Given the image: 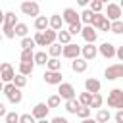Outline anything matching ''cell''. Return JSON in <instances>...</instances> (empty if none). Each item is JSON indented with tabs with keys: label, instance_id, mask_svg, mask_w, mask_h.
I'll return each instance as SVG.
<instances>
[{
	"label": "cell",
	"instance_id": "24",
	"mask_svg": "<svg viewBox=\"0 0 123 123\" xmlns=\"http://www.w3.org/2000/svg\"><path fill=\"white\" fill-rule=\"evenodd\" d=\"M50 56L46 52H35V65H46Z\"/></svg>",
	"mask_w": 123,
	"mask_h": 123
},
{
	"label": "cell",
	"instance_id": "31",
	"mask_svg": "<svg viewBox=\"0 0 123 123\" xmlns=\"http://www.w3.org/2000/svg\"><path fill=\"white\" fill-rule=\"evenodd\" d=\"M102 104H104V98H102V94H100V92H98V94H92L90 110H92V108H98V110H102Z\"/></svg>",
	"mask_w": 123,
	"mask_h": 123
},
{
	"label": "cell",
	"instance_id": "46",
	"mask_svg": "<svg viewBox=\"0 0 123 123\" xmlns=\"http://www.w3.org/2000/svg\"><path fill=\"white\" fill-rule=\"evenodd\" d=\"M115 123H123V110L115 111Z\"/></svg>",
	"mask_w": 123,
	"mask_h": 123
},
{
	"label": "cell",
	"instance_id": "25",
	"mask_svg": "<svg viewBox=\"0 0 123 123\" xmlns=\"http://www.w3.org/2000/svg\"><path fill=\"white\" fill-rule=\"evenodd\" d=\"M46 71H62V62L58 58H50L46 63Z\"/></svg>",
	"mask_w": 123,
	"mask_h": 123
},
{
	"label": "cell",
	"instance_id": "16",
	"mask_svg": "<svg viewBox=\"0 0 123 123\" xmlns=\"http://www.w3.org/2000/svg\"><path fill=\"white\" fill-rule=\"evenodd\" d=\"M35 29H37V33L48 31V29H50V17H46V15L37 17V19H35Z\"/></svg>",
	"mask_w": 123,
	"mask_h": 123
},
{
	"label": "cell",
	"instance_id": "14",
	"mask_svg": "<svg viewBox=\"0 0 123 123\" xmlns=\"http://www.w3.org/2000/svg\"><path fill=\"white\" fill-rule=\"evenodd\" d=\"M100 88H102V83H100L98 79L88 77V79L85 81V90H86V92H90V94H98Z\"/></svg>",
	"mask_w": 123,
	"mask_h": 123
},
{
	"label": "cell",
	"instance_id": "20",
	"mask_svg": "<svg viewBox=\"0 0 123 123\" xmlns=\"http://www.w3.org/2000/svg\"><path fill=\"white\" fill-rule=\"evenodd\" d=\"M48 56H50V58H60V56H63V46H62L60 42L48 46Z\"/></svg>",
	"mask_w": 123,
	"mask_h": 123
},
{
	"label": "cell",
	"instance_id": "28",
	"mask_svg": "<svg viewBox=\"0 0 123 123\" xmlns=\"http://www.w3.org/2000/svg\"><path fill=\"white\" fill-rule=\"evenodd\" d=\"M92 17H94V13L88 8L85 12H81V23H85V25H92Z\"/></svg>",
	"mask_w": 123,
	"mask_h": 123
},
{
	"label": "cell",
	"instance_id": "12",
	"mask_svg": "<svg viewBox=\"0 0 123 123\" xmlns=\"http://www.w3.org/2000/svg\"><path fill=\"white\" fill-rule=\"evenodd\" d=\"M62 17H63V21L67 25H73V23L81 21V13H77V10H73V8H65L63 13H62Z\"/></svg>",
	"mask_w": 123,
	"mask_h": 123
},
{
	"label": "cell",
	"instance_id": "39",
	"mask_svg": "<svg viewBox=\"0 0 123 123\" xmlns=\"http://www.w3.org/2000/svg\"><path fill=\"white\" fill-rule=\"evenodd\" d=\"M15 90H17V86H15L13 83H8V85H4V86H2V92H4V94H6L8 98H10V96H12V94H13Z\"/></svg>",
	"mask_w": 123,
	"mask_h": 123
},
{
	"label": "cell",
	"instance_id": "34",
	"mask_svg": "<svg viewBox=\"0 0 123 123\" xmlns=\"http://www.w3.org/2000/svg\"><path fill=\"white\" fill-rule=\"evenodd\" d=\"M33 69H35V63H19V73L21 75H31L33 73Z\"/></svg>",
	"mask_w": 123,
	"mask_h": 123
},
{
	"label": "cell",
	"instance_id": "44",
	"mask_svg": "<svg viewBox=\"0 0 123 123\" xmlns=\"http://www.w3.org/2000/svg\"><path fill=\"white\" fill-rule=\"evenodd\" d=\"M35 42H37V46H46V42H44V33H35Z\"/></svg>",
	"mask_w": 123,
	"mask_h": 123
},
{
	"label": "cell",
	"instance_id": "50",
	"mask_svg": "<svg viewBox=\"0 0 123 123\" xmlns=\"http://www.w3.org/2000/svg\"><path fill=\"white\" fill-rule=\"evenodd\" d=\"M81 123H98V121H96V119H90V117H88V119H83Z\"/></svg>",
	"mask_w": 123,
	"mask_h": 123
},
{
	"label": "cell",
	"instance_id": "13",
	"mask_svg": "<svg viewBox=\"0 0 123 123\" xmlns=\"http://www.w3.org/2000/svg\"><path fill=\"white\" fill-rule=\"evenodd\" d=\"M81 35H83V38H85V42H86V44H94V42H96V38H98V33H96V29H94L92 25H85Z\"/></svg>",
	"mask_w": 123,
	"mask_h": 123
},
{
	"label": "cell",
	"instance_id": "52",
	"mask_svg": "<svg viewBox=\"0 0 123 123\" xmlns=\"http://www.w3.org/2000/svg\"><path fill=\"white\" fill-rule=\"evenodd\" d=\"M119 6H121V10H123V0H121V2H119Z\"/></svg>",
	"mask_w": 123,
	"mask_h": 123
},
{
	"label": "cell",
	"instance_id": "22",
	"mask_svg": "<svg viewBox=\"0 0 123 123\" xmlns=\"http://www.w3.org/2000/svg\"><path fill=\"white\" fill-rule=\"evenodd\" d=\"M19 60H21V63H35V52L33 50H21Z\"/></svg>",
	"mask_w": 123,
	"mask_h": 123
},
{
	"label": "cell",
	"instance_id": "6",
	"mask_svg": "<svg viewBox=\"0 0 123 123\" xmlns=\"http://www.w3.org/2000/svg\"><path fill=\"white\" fill-rule=\"evenodd\" d=\"M0 77H2L4 85H8V83H13V79H15V71H13L12 63L4 62V63L0 65Z\"/></svg>",
	"mask_w": 123,
	"mask_h": 123
},
{
	"label": "cell",
	"instance_id": "41",
	"mask_svg": "<svg viewBox=\"0 0 123 123\" xmlns=\"http://www.w3.org/2000/svg\"><path fill=\"white\" fill-rule=\"evenodd\" d=\"M77 117L79 119H88L90 117V108L88 106H81V110L77 111Z\"/></svg>",
	"mask_w": 123,
	"mask_h": 123
},
{
	"label": "cell",
	"instance_id": "40",
	"mask_svg": "<svg viewBox=\"0 0 123 123\" xmlns=\"http://www.w3.org/2000/svg\"><path fill=\"white\" fill-rule=\"evenodd\" d=\"M8 100H10L12 104H19V102L23 100V92H21V88H17V90H15V92H13V94L8 98Z\"/></svg>",
	"mask_w": 123,
	"mask_h": 123
},
{
	"label": "cell",
	"instance_id": "35",
	"mask_svg": "<svg viewBox=\"0 0 123 123\" xmlns=\"http://www.w3.org/2000/svg\"><path fill=\"white\" fill-rule=\"evenodd\" d=\"M46 104H48V108H58V106L62 104V98H60V94H52V96H48Z\"/></svg>",
	"mask_w": 123,
	"mask_h": 123
},
{
	"label": "cell",
	"instance_id": "30",
	"mask_svg": "<svg viewBox=\"0 0 123 123\" xmlns=\"http://www.w3.org/2000/svg\"><path fill=\"white\" fill-rule=\"evenodd\" d=\"M79 102H81V106H88V108H90L92 94H90V92H86V90H85V92H81V94H79Z\"/></svg>",
	"mask_w": 123,
	"mask_h": 123
},
{
	"label": "cell",
	"instance_id": "9",
	"mask_svg": "<svg viewBox=\"0 0 123 123\" xmlns=\"http://www.w3.org/2000/svg\"><path fill=\"white\" fill-rule=\"evenodd\" d=\"M98 52H100V56H102V58H106V60H111V58H115V54H117V48H115L111 42H102V44L98 46Z\"/></svg>",
	"mask_w": 123,
	"mask_h": 123
},
{
	"label": "cell",
	"instance_id": "15",
	"mask_svg": "<svg viewBox=\"0 0 123 123\" xmlns=\"http://www.w3.org/2000/svg\"><path fill=\"white\" fill-rule=\"evenodd\" d=\"M81 54H83V58H85L86 62H90V60H94L100 52H98V46H94V44H85Z\"/></svg>",
	"mask_w": 123,
	"mask_h": 123
},
{
	"label": "cell",
	"instance_id": "11",
	"mask_svg": "<svg viewBox=\"0 0 123 123\" xmlns=\"http://www.w3.org/2000/svg\"><path fill=\"white\" fill-rule=\"evenodd\" d=\"M48 111H50V108H48V104H44V102H38V104H35L33 106V117L37 119V121H40V119H46V115H48Z\"/></svg>",
	"mask_w": 123,
	"mask_h": 123
},
{
	"label": "cell",
	"instance_id": "26",
	"mask_svg": "<svg viewBox=\"0 0 123 123\" xmlns=\"http://www.w3.org/2000/svg\"><path fill=\"white\" fill-rule=\"evenodd\" d=\"M110 117H111V115H110V110H104V108L98 110V113H96V121H98V123H108Z\"/></svg>",
	"mask_w": 123,
	"mask_h": 123
},
{
	"label": "cell",
	"instance_id": "32",
	"mask_svg": "<svg viewBox=\"0 0 123 123\" xmlns=\"http://www.w3.org/2000/svg\"><path fill=\"white\" fill-rule=\"evenodd\" d=\"M104 21H106V15H104V13H94V17H92V27H94V29H100Z\"/></svg>",
	"mask_w": 123,
	"mask_h": 123
},
{
	"label": "cell",
	"instance_id": "36",
	"mask_svg": "<svg viewBox=\"0 0 123 123\" xmlns=\"http://www.w3.org/2000/svg\"><path fill=\"white\" fill-rule=\"evenodd\" d=\"M19 119H21L19 113H15V111H8V115L4 117V123H19Z\"/></svg>",
	"mask_w": 123,
	"mask_h": 123
},
{
	"label": "cell",
	"instance_id": "19",
	"mask_svg": "<svg viewBox=\"0 0 123 123\" xmlns=\"http://www.w3.org/2000/svg\"><path fill=\"white\" fill-rule=\"evenodd\" d=\"M58 42H60L62 46H67V44H71V33H69L67 29H62V31L58 33Z\"/></svg>",
	"mask_w": 123,
	"mask_h": 123
},
{
	"label": "cell",
	"instance_id": "27",
	"mask_svg": "<svg viewBox=\"0 0 123 123\" xmlns=\"http://www.w3.org/2000/svg\"><path fill=\"white\" fill-rule=\"evenodd\" d=\"M88 10H90L92 13H102V10H104V2H102V0H92L90 6H88Z\"/></svg>",
	"mask_w": 123,
	"mask_h": 123
},
{
	"label": "cell",
	"instance_id": "21",
	"mask_svg": "<svg viewBox=\"0 0 123 123\" xmlns=\"http://www.w3.org/2000/svg\"><path fill=\"white\" fill-rule=\"evenodd\" d=\"M56 40H58V33H56L54 29H48V31H44V42H46V46H52V44H56Z\"/></svg>",
	"mask_w": 123,
	"mask_h": 123
},
{
	"label": "cell",
	"instance_id": "48",
	"mask_svg": "<svg viewBox=\"0 0 123 123\" xmlns=\"http://www.w3.org/2000/svg\"><path fill=\"white\" fill-rule=\"evenodd\" d=\"M115 58H117V60L123 63V46H119V48H117V54H115Z\"/></svg>",
	"mask_w": 123,
	"mask_h": 123
},
{
	"label": "cell",
	"instance_id": "18",
	"mask_svg": "<svg viewBox=\"0 0 123 123\" xmlns=\"http://www.w3.org/2000/svg\"><path fill=\"white\" fill-rule=\"evenodd\" d=\"M63 17L60 15V13H54V15H50V29H54L56 33H60L62 31V27H63Z\"/></svg>",
	"mask_w": 123,
	"mask_h": 123
},
{
	"label": "cell",
	"instance_id": "47",
	"mask_svg": "<svg viewBox=\"0 0 123 123\" xmlns=\"http://www.w3.org/2000/svg\"><path fill=\"white\" fill-rule=\"evenodd\" d=\"M50 123H69V121H67L65 117H60V115H56V117H54Z\"/></svg>",
	"mask_w": 123,
	"mask_h": 123
},
{
	"label": "cell",
	"instance_id": "49",
	"mask_svg": "<svg viewBox=\"0 0 123 123\" xmlns=\"http://www.w3.org/2000/svg\"><path fill=\"white\" fill-rule=\"evenodd\" d=\"M0 115H2V117H6V115H8V111H6V106H4V104H0Z\"/></svg>",
	"mask_w": 123,
	"mask_h": 123
},
{
	"label": "cell",
	"instance_id": "42",
	"mask_svg": "<svg viewBox=\"0 0 123 123\" xmlns=\"http://www.w3.org/2000/svg\"><path fill=\"white\" fill-rule=\"evenodd\" d=\"M111 33L121 35L123 33V21H111Z\"/></svg>",
	"mask_w": 123,
	"mask_h": 123
},
{
	"label": "cell",
	"instance_id": "43",
	"mask_svg": "<svg viewBox=\"0 0 123 123\" xmlns=\"http://www.w3.org/2000/svg\"><path fill=\"white\" fill-rule=\"evenodd\" d=\"M19 123H37V119L33 117V113H21Z\"/></svg>",
	"mask_w": 123,
	"mask_h": 123
},
{
	"label": "cell",
	"instance_id": "29",
	"mask_svg": "<svg viewBox=\"0 0 123 123\" xmlns=\"http://www.w3.org/2000/svg\"><path fill=\"white\" fill-rule=\"evenodd\" d=\"M27 33H29V27H27L25 23H17V25H15V37L27 38Z\"/></svg>",
	"mask_w": 123,
	"mask_h": 123
},
{
	"label": "cell",
	"instance_id": "23",
	"mask_svg": "<svg viewBox=\"0 0 123 123\" xmlns=\"http://www.w3.org/2000/svg\"><path fill=\"white\" fill-rule=\"evenodd\" d=\"M65 110H67L69 113H75V115H77V111L81 110V102H79V98H75V100H69V102H65Z\"/></svg>",
	"mask_w": 123,
	"mask_h": 123
},
{
	"label": "cell",
	"instance_id": "51",
	"mask_svg": "<svg viewBox=\"0 0 123 123\" xmlns=\"http://www.w3.org/2000/svg\"><path fill=\"white\" fill-rule=\"evenodd\" d=\"M37 123H50L48 119H40V121H37Z\"/></svg>",
	"mask_w": 123,
	"mask_h": 123
},
{
	"label": "cell",
	"instance_id": "7",
	"mask_svg": "<svg viewBox=\"0 0 123 123\" xmlns=\"http://www.w3.org/2000/svg\"><path fill=\"white\" fill-rule=\"evenodd\" d=\"M121 13H123V10H121V6L119 4H108L106 6V17L110 19V21H121Z\"/></svg>",
	"mask_w": 123,
	"mask_h": 123
},
{
	"label": "cell",
	"instance_id": "37",
	"mask_svg": "<svg viewBox=\"0 0 123 123\" xmlns=\"http://www.w3.org/2000/svg\"><path fill=\"white\" fill-rule=\"evenodd\" d=\"M13 85H15L17 88H23V86L27 85V77H25V75H21V73H17V75H15V79H13Z\"/></svg>",
	"mask_w": 123,
	"mask_h": 123
},
{
	"label": "cell",
	"instance_id": "8",
	"mask_svg": "<svg viewBox=\"0 0 123 123\" xmlns=\"http://www.w3.org/2000/svg\"><path fill=\"white\" fill-rule=\"evenodd\" d=\"M81 52H83V46H79V44H75V42L63 46V58H67V60H77Z\"/></svg>",
	"mask_w": 123,
	"mask_h": 123
},
{
	"label": "cell",
	"instance_id": "5",
	"mask_svg": "<svg viewBox=\"0 0 123 123\" xmlns=\"http://www.w3.org/2000/svg\"><path fill=\"white\" fill-rule=\"evenodd\" d=\"M21 12H23L25 15L35 17V19L40 17V6H38L37 2H33V0H31V2H29V0H27V2H21Z\"/></svg>",
	"mask_w": 123,
	"mask_h": 123
},
{
	"label": "cell",
	"instance_id": "17",
	"mask_svg": "<svg viewBox=\"0 0 123 123\" xmlns=\"http://www.w3.org/2000/svg\"><path fill=\"white\" fill-rule=\"evenodd\" d=\"M86 67H88V62H86L85 58H77V60L71 62V69H73L75 73H85Z\"/></svg>",
	"mask_w": 123,
	"mask_h": 123
},
{
	"label": "cell",
	"instance_id": "3",
	"mask_svg": "<svg viewBox=\"0 0 123 123\" xmlns=\"http://www.w3.org/2000/svg\"><path fill=\"white\" fill-rule=\"evenodd\" d=\"M104 77L108 81H115V79H123V63H113L108 65L104 71Z\"/></svg>",
	"mask_w": 123,
	"mask_h": 123
},
{
	"label": "cell",
	"instance_id": "1",
	"mask_svg": "<svg viewBox=\"0 0 123 123\" xmlns=\"http://www.w3.org/2000/svg\"><path fill=\"white\" fill-rule=\"evenodd\" d=\"M17 15L13 12H6L4 13V23H2V31L6 38H13L15 37V25H17Z\"/></svg>",
	"mask_w": 123,
	"mask_h": 123
},
{
	"label": "cell",
	"instance_id": "2",
	"mask_svg": "<svg viewBox=\"0 0 123 123\" xmlns=\"http://www.w3.org/2000/svg\"><path fill=\"white\" fill-rule=\"evenodd\" d=\"M108 106L115 108L117 111L123 110V90L121 88H111L110 90V94H108Z\"/></svg>",
	"mask_w": 123,
	"mask_h": 123
},
{
	"label": "cell",
	"instance_id": "33",
	"mask_svg": "<svg viewBox=\"0 0 123 123\" xmlns=\"http://www.w3.org/2000/svg\"><path fill=\"white\" fill-rule=\"evenodd\" d=\"M33 46H37L35 38L27 37V38H21V50H33Z\"/></svg>",
	"mask_w": 123,
	"mask_h": 123
},
{
	"label": "cell",
	"instance_id": "10",
	"mask_svg": "<svg viewBox=\"0 0 123 123\" xmlns=\"http://www.w3.org/2000/svg\"><path fill=\"white\" fill-rule=\"evenodd\" d=\"M42 79H44V83L46 85H62L63 81V75H62V71H44V75H42Z\"/></svg>",
	"mask_w": 123,
	"mask_h": 123
},
{
	"label": "cell",
	"instance_id": "45",
	"mask_svg": "<svg viewBox=\"0 0 123 123\" xmlns=\"http://www.w3.org/2000/svg\"><path fill=\"white\" fill-rule=\"evenodd\" d=\"M98 31H104V33H108V31H111V21H110V19L106 17V21L102 23V27H100Z\"/></svg>",
	"mask_w": 123,
	"mask_h": 123
},
{
	"label": "cell",
	"instance_id": "38",
	"mask_svg": "<svg viewBox=\"0 0 123 123\" xmlns=\"http://www.w3.org/2000/svg\"><path fill=\"white\" fill-rule=\"evenodd\" d=\"M67 31L71 33V37H73V35H79V33H83V23H81V21H79V23H73V25L67 27Z\"/></svg>",
	"mask_w": 123,
	"mask_h": 123
},
{
	"label": "cell",
	"instance_id": "4",
	"mask_svg": "<svg viewBox=\"0 0 123 123\" xmlns=\"http://www.w3.org/2000/svg\"><path fill=\"white\" fill-rule=\"evenodd\" d=\"M58 94H60V98L65 100V102L75 100V86H73L71 83H62V85L58 86Z\"/></svg>",
	"mask_w": 123,
	"mask_h": 123
}]
</instances>
